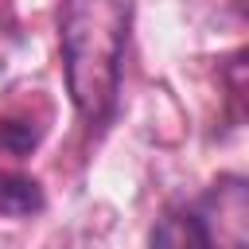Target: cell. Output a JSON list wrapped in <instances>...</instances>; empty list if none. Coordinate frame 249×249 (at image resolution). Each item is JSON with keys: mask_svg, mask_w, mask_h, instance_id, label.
<instances>
[{"mask_svg": "<svg viewBox=\"0 0 249 249\" xmlns=\"http://www.w3.org/2000/svg\"><path fill=\"white\" fill-rule=\"evenodd\" d=\"M237 8H241V12H245V16H249V0H237Z\"/></svg>", "mask_w": 249, "mask_h": 249, "instance_id": "52a82bcc", "label": "cell"}, {"mask_svg": "<svg viewBox=\"0 0 249 249\" xmlns=\"http://www.w3.org/2000/svg\"><path fill=\"white\" fill-rule=\"evenodd\" d=\"M222 86H226V97H230V109L249 121V47L237 51L233 58H226L222 66Z\"/></svg>", "mask_w": 249, "mask_h": 249, "instance_id": "277c9868", "label": "cell"}, {"mask_svg": "<svg viewBox=\"0 0 249 249\" xmlns=\"http://www.w3.org/2000/svg\"><path fill=\"white\" fill-rule=\"evenodd\" d=\"M152 249H218V241L210 237L198 206H179V210H167L156 222Z\"/></svg>", "mask_w": 249, "mask_h": 249, "instance_id": "3957f363", "label": "cell"}, {"mask_svg": "<svg viewBox=\"0 0 249 249\" xmlns=\"http://www.w3.org/2000/svg\"><path fill=\"white\" fill-rule=\"evenodd\" d=\"M198 214L218 241V249H249V183L226 179L202 202Z\"/></svg>", "mask_w": 249, "mask_h": 249, "instance_id": "7a4b0ae2", "label": "cell"}, {"mask_svg": "<svg viewBox=\"0 0 249 249\" xmlns=\"http://www.w3.org/2000/svg\"><path fill=\"white\" fill-rule=\"evenodd\" d=\"M43 206L39 183L23 175H0V210L4 214H35Z\"/></svg>", "mask_w": 249, "mask_h": 249, "instance_id": "5b68a950", "label": "cell"}, {"mask_svg": "<svg viewBox=\"0 0 249 249\" xmlns=\"http://www.w3.org/2000/svg\"><path fill=\"white\" fill-rule=\"evenodd\" d=\"M128 0H66L58 19L66 89L78 117L101 128L121 93L124 43H128Z\"/></svg>", "mask_w": 249, "mask_h": 249, "instance_id": "6da1fadb", "label": "cell"}, {"mask_svg": "<svg viewBox=\"0 0 249 249\" xmlns=\"http://www.w3.org/2000/svg\"><path fill=\"white\" fill-rule=\"evenodd\" d=\"M35 140H39V132L31 124H23V121H0V148L23 156V152L35 148Z\"/></svg>", "mask_w": 249, "mask_h": 249, "instance_id": "8992f818", "label": "cell"}]
</instances>
